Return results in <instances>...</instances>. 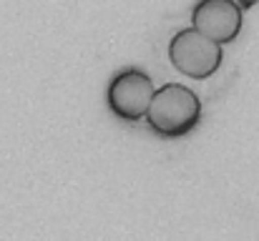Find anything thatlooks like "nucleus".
Returning <instances> with one entry per match:
<instances>
[{
    "mask_svg": "<svg viewBox=\"0 0 259 241\" xmlns=\"http://www.w3.org/2000/svg\"><path fill=\"white\" fill-rule=\"evenodd\" d=\"M144 121L159 138H184L201 121V98L184 83H164L154 90Z\"/></svg>",
    "mask_w": 259,
    "mask_h": 241,
    "instance_id": "f257e3e1",
    "label": "nucleus"
},
{
    "mask_svg": "<svg viewBox=\"0 0 259 241\" xmlns=\"http://www.w3.org/2000/svg\"><path fill=\"white\" fill-rule=\"evenodd\" d=\"M191 25L219 45L234 43L242 33V5L237 0H196L191 8Z\"/></svg>",
    "mask_w": 259,
    "mask_h": 241,
    "instance_id": "20e7f679",
    "label": "nucleus"
},
{
    "mask_svg": "<svg viewBox=\"0 0 259 241\" xmlns=\"http://www.w3.org/2000/svg\"><path fill=\"white\" fill-rule=\"evenodd\" d=\"M154 80L141 68H123L118 71L108 88H106V106L108 111L123 121V123H139L144 121L151 95H154Z\"/></svg>",
    "mask_w": 259,
    "mask_h": 241,
    "instance_id": "7ed1b4c3",
    "label": "nucleus"
},
{
    "mask_svg": "<svg viewBox=\"0 0 259 241\" xmlns=\"http://www.w3.org/2000/svg\"><path fill=\"white\" fill-rule=\"evenodd\" d=\"M169 61L186 78L206 80L211 78L224 61V51L217 40L199 33L194 25L176 30L169 40Z\"/></svg>",
    "mask_w": 259,
    "mask_h": 241,
    "instance_id": "f03ea898",
    "label": "nucleus"
}]
</instances>
